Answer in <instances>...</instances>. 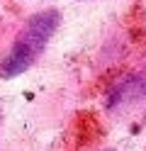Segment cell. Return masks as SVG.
Masks as SVG:
<instances>
[{
    "label": "cell",
    "instance_id": "6da1fadb",
    "mask_svg": "<svg viewBox=\"0 0 146 151\" xmlns=\"http://www.w3.org/2000/svg\"><path fill=\"white\" fill-rule=\"evenodd\" d=\"M56 27H58L56 10H44V12H37L34 17H29V22L19 29L15 44L10 46V51L5 54L3 63H0V76L3 78H15V76L24 73L42 56L49 39L56 32Z\"/></svg>",
    "mask_w": 146,
    "mask_h": 151
},
{
    "label": "cell",
    "instance_id": "7a4b0ae2",
    "mask_svg": "<svg viewBox=\"0 0 146 151\" xmlns=\"http://www.w3.org/2000/svg\"><path fill=\"white\" fill-rule=\"evenodd\" d=\"M100 134V124L93 112H78L76 117V137H78V146H88L93 144L95 137Z\"/></svg>",
    "mask_w": 146,
    "mask_h": 151
}]
</instances>
